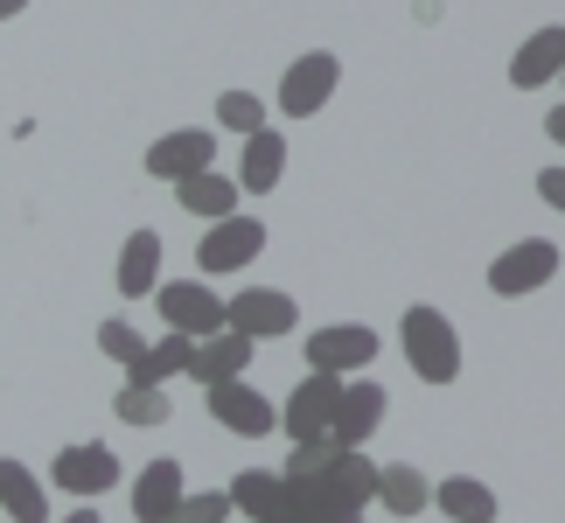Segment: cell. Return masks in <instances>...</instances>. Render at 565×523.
Segmentation results:
<instances>
[{"mask_svg": "<svg viewBox=\"0 0 565 523\" xmlns=\"http://www.w3.org/2000/svg\"><path fill=\"white\" fill-rule=\"evenodd\" d=\"M398 342H405V363L419 384H454L461 377V335L440 308H405L398 321Z\"/></svg>", "mask_w": 565, "mask_h": 523, "instance_id": "obj_1", "label": "cell"}, {"mask_svg": "<svg viewBox=\"0 0 565 523\" xmlns=\"http://www.w3.org/2000/svg\"><path fill=\"white\" fill-rule=\"evenodd\" d=\"M50 489L77 495V503H98V495H113V489H119V453H113V447H98V440L63 447L56 461H50Z\"/></svg>", "mask_w": 565, "mask_h": 523, "instance_id": "obj_2", "label": "cell"}, {"mask_svg": "<svg viewBox=\"0 0 565 523\" xmlns=\"http://www.w3.org/2000/svg\"><path fill=\"white\" fill-rule=\"evenodd\" d=\"M552 279H558V245H552V237H524V245L495 252V266H489V293L524 300V293H537V287H552Z\"/></svg>", "mask_w": 565, "mask_h": 523, "instance_id": "obj_3", "label": "cell"}, {"mask_svg": "<svg viewBox=\"0 0 565 523\" xmlns=\"http://www.w3.org/2000/svg\"><path fill=\"white\" fill-rule=\"evenodd\" d=\"M335 398H342L335 370H308V377L287 391V405H279V433H287V440H321L329 419H335Z\"/></svg>", "mask_w": 565, "mask_h": 523, "instance_id": "obj_4", "label": "cell"}, {"mask_svg": "<svg viewBox=\"0 0 565 523\" xmlns=\"http://www.w3.org/2000/svg\"><path fill=\"white\" fill-rule=\"evenodd\" d=\"M335 84H342V63H335L329 50L294 56V63H287V77H279V113H287V119H315L321 105L335 98Z\"/></svg>", "mask_w": 565, "mask_h": 523, "instance_id": "obj_5", "label": "cell"}, {"mask_svg": "<svg viewBox=\"0 0 565 523\" xmlns=\"http://www.w3.org/2000/svg\"><path fill=\"white\" fill-rule=\"evenodd\" d=\"M258 252H266V224L231 210V216H216V224L203 231V245H195V266H203V273H245Z\"/></svg>", "mask_w": 565, "mask_h": 523, "instance_id": "obj_6", "label": "cell"}, {"mask_svg": "<svg viewBox=\"0 0 565 523\" xmlns=\"http://www.w3.org/2000/svg\"><path fill=\"white\" fill-rule=\"evenodd\" d=\"M294 293H279V287H245V293H231L224 300V329L237 335H252V342H273V335H294Z\"/></svg>", "mask_w": 565, "mask_h": 523, "instance_id": "obj_7", "label": "cell"}, {"mask_svg": "<svg viewBox=\"0 0 565 523\" xmlns=\"http://www.w3.org/2000/svg\"><path fill=\"white\" fill-rule=\"evenodd\" d=\"M203 398H210V419L224 426V433H237V440H258V433H273V426H279V405L266 398V391H252L245 377L210 384Z\"/></svg>", "mask_w": 565, "mask_h": 523, "instance_id": "obj_8", "label": "cell"}, {"mask_svg": "<svg viewBox=\"0 0 565 523\" xmlns=\"http://www.w3.org/2000/svg\"><path fill=\"white\" fill-rule=\"evenodd\" d=\"M377 329H363V321H329V329L308 335V363L315 370H335V377H356V370L377 363Z\"/></svg>", "mask_w": 565, "mask_h": 523, "instance_id": "obj_9", "label": "cell"}, {"mask_svg": "<svg viewBox=\"0 0 565 523\" xmlns=\"http://www.w3.org/2000/svg\"><path fill=\"white\" fill-rule=\"evenodd\" d=\"M154 300H161V321L175 335H216L224 329V300H216V287H203V279H161Z\"/></svg>", "mask_w": 565, "mask_h": 523, "instance_id": "obj_10", "label": "cell"}, {"mask_svg": "<svg viewBox=\"0 0 565 523\" xmlns=\"http://www.w3.org/2000/svg\"><path fill=\"white\" fill-rule=\"evenodd\" d=\"M384 412H391V391H384V384H371V377H342V398H335L329 433H335L342 447H363V440L384 426Z\"/></svg>", "mask_w": 565, "mask_h": 523, "instance_id": "obj_11", "label": "cell"}, {"mask_svg": "<svg viewBox=\"0 0 565 523\" xmlns=\"http://www.w3.org/2000/svg\"><path fill=\"white\" fill-rule=\"evenodd\" d=\"M203 168H216V134H203V126L161 134L147 147V174H154V182H189V174H203Z\"/></svg>", "mask_w": 565, "mask_h": 523, "instance_id": "obj_12", "label": "cell"}, {"mask_svg": "<svg viewBox=\"0 0 565 523\" xmlns=\"http://www.w3.org/2000/svg\"><path fill=\"white\" fill-rule=\"evenodd\" d=\"M252 335H237V329H216V335H195V349H189V377L195 384H224V377H245V363H252Z\"/></svg>", "mask_w": 565, "mask_h": 523, "instance_id": "obj_13", "label": "cell"}, {"mask_svg": "<svg viewBox=\"0 0 565 523\" xmlns=\"http://www.w3.org/2000/svg\"><path fill=\"white\" fill-rule=\"evenodd\" d=\"M558 71H565V29H558V21H545L537 35L516 42V56H510V84H516V92H545Z\"/></svg>", "mask_w": 565, "mask_h": 523, "instance_id": "obj_14", "label": "cell"}, {"mask_svg": "<svg viewBox=\"0 0 565 523\" xmlns=\"http://www.w3.org/2000/svg\"><path fill=\"white\" fill-rule=\"evenodd\" d=\"M175 503H182V461H175V453H161V461H147L140 482H134V516L140 523H168Z\"/></svg>", "mask_w": 565, "mask_h": 523, "instance_id": "obj_15", "label": "cell"}, {"mask_svg": "<svg viewBox=\"0 0 565 523\" xmlns=\"http://www.w3.org/2000/svg\"><path fill=\"white\" fill-rule=\"evenodd\" d=\"M0 516H14V523H50V489H42L35 468L14 461V453H0Z\"/></svg>", "mask_w": 565, "mask_h": 523, "instance_id": "obj_16", "label": "cell"}, {"mask_svg": "<svg viewBox=\"0 0 565 523\" xmlns=\"http://www.w3.org/2000/svg\"><path fill=\"white\" fill-rule=\"evenodd\" d=\"M279 174H287V140L273 134V126H258V134H245V154H237V189L252 195H273Z\"/></svg>", "mask_w": 565, "mask_h": 523, "instance_id": "obj_17", "label": "cell"}, {"mask_svg": "<svg viewBox=\"0 0 565 523\" xmlns=\"http://www.w3.org/2000/svg\"><path fill=\"white\" fill-rule=\"evenodd\" d=\"M161 287V231H134L119 252V293L126 300H147Z\"/></svg>", "mask_w": 565, "mask_h": 523, "instance_id": "obj_18", "label": "cell"}, {"mask_svg": "<svg viewBox=\"0 0 565 523\" xmlns=\"http://www.w3.org/2000/svg\"><path fill=\"white\" fill-rule=\"evenodd\" d=\"M189 349H195V335H175L168 329L161 342H147L134 363H126V384H168V377H189Z\"/></svg>", "mask_w": 565, "mask_h": 523, "instance_id": "obj_19", "label": "cell"}, {"mask_svg": "<svg viewBox=\"0 0 565 523\" xmlns=\"http://www.w3.org/2000/svg\"><path fill=\"white\" fill-rule=\"evenodd\" d=\"M433 503H440L454 523H495V516H503L495 489H489V482H475V474H447V482L433 489Z\"/></svg>", "mask_w": 565, "mask_h": 523, "instance_id": "obj_20", "label": "cell"}, {"mask_svg": "<svg viewBox=\"0 0 565 523\" xmlns=\"http://www.w3.org/2000/svg\"><path fill=\"white\" fill-rule=\"evenodd\" d=\"M377 503L391 516H419V510H433V482L412 461H391V468H377Z\"/></svg>", "mask_w": 565, "mask_h": 523, "instance_id": "obj_21", "label": "cell"}, {"mask_svg": "<svg viewBox=\"0 0 565 523\" xmlns=\"http://www.w3.org/2000/svg\"><path fill=\"white\" fill-rule=\"evenodd\" d=\"M279 503H287V482H279L273 468H245V474L231 482V510H237V516H252V523H273Z\"/></svg>", "mask_w": 565, "mask_h": 523, "instance_id": "obj_22", "label": "cell"}, {"mask_svg": "<svg viewBox=\"0 0 565 523\" xmlns=\"http://www.w3.org/2000/svg\"><path fill=\"white\" fill-rule=\"evenodd\" d=\"M315 482H329L342 503H377V461L363 447H342L329 461V474H315Z\"/></svg>", "mask_w": 565, "mask_h": 523, "instance_id": "obj_23", "label": "cell"}, {"mask_svg": "<svg viewBox=\"0 0 565 523\" xmlns=\"http://www.w3.org/2000/svg\"><path fill=\"white\" fill-rule=\"evenodd\" d=\"M175 195H182V210H189V216H203V224H216V216H231V210H237V182H231V174H216V168H203V174H189V182H175Z\"/></svg>", "mask_w": 565, "mask_h": 523, "instance_id": "obj_24", "label": "cell"}, {"mask_svg": "<svg viewBox=\"0 0 565 523\" xmlns=\"http://www.w3.org/2000/svg\"><path fill=\"white\" fill-rule=\"evenodd\" d=\"M113 412H119L126 426L147 433V426H168V412H175V405H168V384H119Z\"/></svg>", "mask_w": 565, "mask_h": 523, "instance_id": "obj_25", "label": "cell"}, {"mask_svg": "<svg viewBox=\"0 0 565 523\" xmlns=\"http://www.w3.org/2000/svg\"><path fill=\"white\" fill-rule=\"evenodd\" d=\"M216 126H224V134H258V126H266V98L224 92V98H216Z\"/></svg>", "mask_w": 565, "mask_h": 523, "instance_id": "obj_26", "label": "cell"}, {"mask_svg": "<svg viewBox=\"0 0 565 523\" xmlns=\"http://www.w3.org/2000/svg\"><path fill=\"white\" fill-rule=\"evenodd\" d=\"M168 523H231V489H203V495L182 489V503H175Z\"/></svg>", "mask_w": 565, "mask_h": 523, "instance_id": "obj_27", "label": "cell"}, {"mask_svg": "<svg viewBox=\"0 0 565 523\" xmlns=\"http://www.w3.org/2000/svg\"><path fill=\"white\" fill-rule=\"evenodd\" d=\"M98 349H105L113 363H134L147 342H140V329H134V321H105V329H98Z\"/></svg>", "mask_w": 565, "mask_h": 523, "instance_id": "obj_28", "label": "cell"}, {"mask_svg": "<svg viewBox=\"0 0 565 523\" xmlns=\"http://www.w3.org/2000/svg\"><path fill=\"white\" fill-rule=\"evenodd\" d=\"M537 195H545V203L565 216V168H545V174H537Z\"/></svg>", "mask_w": 565, "mask_h": 523, "instance_id": "obj_29", "label": "cell"}, {"mask_svg": "<svg viewBox=\"0 0 565 523\" xmlns=\"http://www.w3.org/2000/svg\"><path fill=\"white\" fill-rule=\"evenodd\" d=\"M545 134H552V140L565 147V105H552V113H545Z\"/></svg>", "mask_w": 565, "mask_h": 523, "instance_id": "obj_30", "label": "cell"}, {"mask_svg": "<svg viewBox=\"0 0 565 523\" xmlns=\"http://www.w3.org/2000/svg\"><path fill=\"white\" fill-rule=\"evenodd\" d=\"M21 8H29V0H0V21H14Z\"/></svg>", "mask_w": 565, "mask_h": 523, "instance_id": "obj_31", "label": "cell"}, {"mask_svg": "<svg viewBox=\"0 0 565 523\" xmlns=\"http://www.w3.org/2000/svg\"><path fill=\"white\" fill-rule=\"evenodd\" d=\"M63 523H98V510H71V516H63Z\"/></svg>", "mask_w": 565, "mask_h": 523, "instance_id": "obj_32", "label": "cell"}, {"mask_svg": "<svg viewBox=\"0 0 565 523\" xmlns=\"http://www.w3.org/2000/svg\"><path fill=\"white\" fill-rule=\"evenodd\" d=\"M558 77H565V71H558Z\"/></svg>", "mask_w": 565, "mask_h": 523, "instance_id": "obj_33", "label": "cell"}]
</instances>
